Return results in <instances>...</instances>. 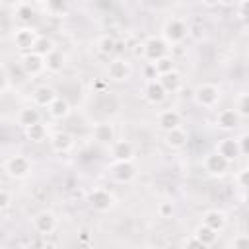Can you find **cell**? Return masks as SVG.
Masks as SVG:
<instances>
[{
  "mask_svg": "<svg viewBox=\"0 0 249 249\" xmlns=\"http://www.w3.org/2000/svg\"><path fill=\"white\" fill-rule=\"evenodd\" d=\"M47 111H49V115H51L53 119H56V121H62V119H66V117L70 115L72 107H70V103H68V99H66V97H62V95H56V97H54V99L49 103Z\"/></svg>",
  "mask_w": 249,
  "mask_h": 249,
  "instance_id": "obj_20",
  "label": "cell"
},
{
  "mask_svg": "<svg viewBox=\"0 0 249 249\" xmlns=\"http://www.w3.org/2000/svg\"><path fill=\"white\" fill-rule=\"evenodd\" d=\"M202 167H204V171H208L210 175H214V177H222V175H226V171L230 169V161L224 158V156H220L218 152H210V154H206L204 156V160H202Z\"/></svg>",
  "mask_w": 249,
  "mask_h": 249,
  "instance_id": "obj_9",
  "label": "cell"
},
{
  "mask_svg": "<svg viewBox=\"0 0 249 249\" xmlns=\"http://www.w3.org/2000/svg\"><path fill=\"white\" fill-rule=\"evenodd\" d=\"M247 140H249V134H247V132H243V134L237 138V146H239V154H241V156H247V152H249Z\"/></svg>",
  "mask_w": 249,
  "mask_h": 249,
  "instance_id": "obj_38",
  "label": "cell"
},
{
  "mask_svg": "<svg viewBox=\"0 0 249 249\" xmlns=\"http://www.w3.org/2000/svg\"><path fill=\"white\" fill-rule=\"evenodd\" d=\"M49 144H51L53 152H56V154H68L74 148V136L70 132H66V130H58V132L51 134Z\"/></svg>",
  "mask_w": 249,
  "mask_h": 249,
  "instance_id": "obj_14",
  "label": "cell"
},
{
  "mask_svg": "<svg viewBox=\"0 0 249 249\" xmlns=\"http://www.w3.org/2000/svg\"><path fill=\"white\" fill-rule=\"evenodd\" d=\"M31 160L23 154H16V156H10L4 163V169L6 173L12 177V179H25L29 173H31Z\"/></svg>",
  "mask_w": 249,
  "mask_h": 249,
  "instance_id": "obj_3",
  "label": "cell"
},
{
  "mask_svg": "<svg viewBox=\"0 0 249 249\" xmlns=\"http://www.w3.org/2000/svg\"><path fill=\"white\" fill-rule=\"evenodd\" d=\"M239 0H218V6H226V8H235Z\"/></svg>",
  "mask_w": 249,
  "mask_h": 249,
  "instance_id": "obj_41",
  "label": "cell"
},
{
  "mask_svg": "<svg viewBox=\"0 0 249 249\" xmlns=\"http://www.w3.org/2000/svg\"><path fill=\"white\" fill-rule=\"evenodd\" d=\"M185 245H189V247H202V245L198 243V239H196L195 235H191L189 239H185Z\"/></svg>",
  "mask_w": 249,
  "mask_h": 249,
  "instance_id": "obj_40",
  "label": "cell"
},
{
  "mask_svg": "<svg viewBox=\"0 0 249 249\" xmlns=\"http://www.w3.org/2000/svg\"><path fill=\"white\" fill-rule=\"evenodd\" d=\"M109 146H111L113 161H126V160H134L136 156V148L130 140H113Z\"/></svg>",
  "mask_w": 249,
  "mask_h": 249,
  "instance_id": "obj_12",
  "label": "cell"
},
{
  "mask_svg": "<svg viewBox=\"0 0 249 249\" xmlns=\"http://www.w3.org/2000/svg\"><path fill=\"white\" fill-rule=\"evenodd\" d=\"M163 54H169V45L161 35H152L142 43V56L148 62H154Z\"/></svg>",
  "mask_w": 249,
  "mask_h": 249,
  "instance_id": "obj_5",
  "label": "cell"
},
{
  "mask_svg": "<svg viewBox=\"0 0 249 249\" xmlns=\"http://www.w3.org/2000/svg\"><path fill=\"white\" fill-rule=\"evenodd\" d=\"M193 235L198 239V243H200L202 247H212V245L216 243V239H218L220 231L212 230V228H210V226H206V224H198V226L195 228Z\"/></svg>",
  "mask_w": 249,
  "mask_h": 249,
  "instance_id": "obj_24",
  "label": "cell"
},
{
  "mask_svg": "<svg viewBox=\"0 0 249 249\" xmlns=\"http://www.w3.org/2000/svg\"><path fill=\"white\" fill-rule=\"evenodd\" d=\"M8 84H10V76H8V72H6V70H2V68H0V93L8 89Z\"/></svg>",
  "mask_w": 249,
  "mask_h": 249,
  "instance_id": "obj_39",
  "label": "cell"
},
{
  "mask_svg": "<svg viewBox=\"0 0 249 249\" xmlns=\"http://www.w3.org/2000/svg\"><path fill=\"white\" fill-rule=\"evenodd\" d=\"M21 70L25 76L29 78H35V76H41L45 72V56L33 53V51H27L23 56H21Z\"/></svg>",
  "mask_w": 249,
  "mask_h": 249,
  "instance_id": "obj_7",
  "label": "cell"
},
{
  "mask_svg": "<svg viewBox=\"0 0 249 249\" xmlns=\"http://www.w3.org/2000/svg\"><path fill=\"white\" fill-rule=\"evenodd\" d=\"M56 226H58V220L51 210H41L33 218V230L41 235H51L56 230Z\"/></svg>",
  "mask_w": 249,
  "mask_h": 249,
  "instance_id": "obj_10",
  "label": "cell"
},
{
  "mask_svg": "<svg viewBox=\"0 0 249 249\" xmlns=\"http://www.w3.org/2000/svg\"><path fill=\"white\" fill-rule=\"evenodd\" d=\"M181 121H183V117H181V113H179L177 109H163V111H160V115H158V126H160L163 132H167V130L179 126Z\"/></svg>",
  "mask_w": 249,
  "mask_h": 249,
  "instance_id": "obj_19",
  "label": "cell"
},
{
  "mask_svg": "<svg viewBox=\"0 0 249 249\" xmlns=\"http://www.w3.org/2000/svg\"><path fill=\"white\" fill-rule=\"evenodd\" d=\"M202 224L210 226V228H212V230H216V231H222V230L228 226V216H226V212H224V210L212 208V210L204 212V216H202Z\"/></svg>",
  "mask_w": 249,
  "mask_h": 249,
  "instance_id": "obj_23",
  "label": "cell"
},
{
  "mask_svg": "<svg viewBox=\"0 0 249 249\" xmlns=\"http://www.w3.org/2000/svg\"><path fill=\"white\" fill-rule=\"evenodd\" d=\"M241 119L249 117V93L247 91H239V95L235 97V107H233Z\"/></svg>",
  "mask_w": 249,
  "mask_h": 249,
  "instance_id": "obj_33",
  "label": "cell"
},
{
  "mask_svg": "<svg viewBox=\"0 0 249 249\" xmlns=\"http://www.w3.org/2000/svg\"><path fill=\"white\" fill-rule=\"evenodd\" d=\"M80 243H88V233L82 231V237H80Z\"/></svg>",
  "mask_w": 249,
  "mask_h": 249,
  "instance_id": "obj_43",
  "label": "cell"
},
{
  "mask_svg": "<svg viewBox=\"0 0 249 249\" xmlns=\"http://www.w3.org/2000/svg\"><path fill=\"white\" fill-rule=\"evenodd\" d=\"M25 138L31 142H45L47 140V126L41 121L25 126Z\"/></svg>",
  "mask_w": 249,
  "mask_h": 249,
  "instance_id": "obj_28",
  "label": "cell"
},
{
  "mask_svg": "<svg viewBox=\"0 0 249 249\" xmlns=\"http://www.w3.org/2000/svg\"><path fill=\"white\" fill-rule=\"evenodd\" d=\"M88 202L95 212H109L115 206V195L109 189L95 187L88 193Z\"/></svg>",
  "mask_w": 249,
  "mask_h": 249,
  "instance_id": "obj_6",
  "label": "cell"
},
{
  "mask_svg": "<svg viewBox=\"0 0 249 249\" xmlns=\"http://www.w3.org/2000/svg\"><path fill=\"white\" fill-rule=\"evenodd\" d=\"M214 152H218L220 156H224L230 163L241 156V154H239V146H237V138H235V136H224V138H220V140L216 142V146H214Z\"/></svg>",
  "mask_w": 249,
  "mask_h": 249,
  "instance_id": "obj_13",
  "label": "cell"
},
{
  "mask_svg": "<svg viewBox=\"0 0 249 249\" xmlns=\"http://www.w3.org/2000/svg\"><path fill=\"white\" fill-rule=\"evenodd\" d=\"M68 0H45V10L53 18H62L68 14Z\"/></svg>",
  "mask_w": 249,
  "mask_h": 249,
  "instance_id": "obj_29",
  "label": "cell"
},
{
  "mask_svg": "<svg viewBox=\"0 0 249 249\" xmlns=\"http://www.w3.org/2000/svg\"><path fill=\"white\" fill-rule=\"evenodd\" d=\"M95 49H97L99 54H103V56H111V54H115V51H117V39H115L113 35L105 33V35L97 37V41H95Z\"/></svg>",
  "mask_w": 249,
  "mask_h": 249,
  "instance_id": "obj_26",
  "label": "cell"
},
{
  "mask_svg": "<svg viewBox=\"0 0 249 249\" xmlns=\"http://www.w3.org/2000/svg\"><path fill=\"white\" fill-rule=\"evenodd\" d=\"M35 2H43V4H45V0H35Z\"/></svg>",
  "mask_w": 249,
  "mask_h": 249,
  "instance_id": "obj_44",
  "label": "cell"
},
{
  "mask_svg": "<svg viewBox=\"0 0 249 249\" xmlns=\"http://www.w3.org/2000/svg\"><path fill=\"white\" fill-rule=\"evenodd\" d=\"M165 89H163V86L160 84V80L158 78H150L148 82H146V86H144V97H146V101L148 103H152V105H160L163 99H165Z\"/></svg>",
  "mask_w": 249,
  "mask_h": 249,
  "instance_id": "obj_16",
  "label": "cell"
},
{
  "mask_svg": "<svg viewBox=\"0 0 249 249\" xmlns=\"http://www.w3.org/2000/svg\"><path fill=\"white\" fill-rule=\"evenodd\" d=\"M91 136H93L95 142H99V144H107V146H109V144L115 140V126H113L111 123H107V121H103V123H95L93 128H91Z\"/></svg>",
  "mask_w": 249,
  "mask_h": 249,
  "instance_id": "obj_18",
  "label": "cell"
},
{
  "mask_svg": "<svg viewBox=\"0 0 249 249\" xmlns=\"http://www.w3.org/2000/svg\"><path fill=\"white\" fill-rule=\"evenodd\" d=\"M165 144L171 148V150H183L187 144H189V130L183 128L181 124L167 130L165 132Z\"/></svg>",
  "mask_w": 249,
  "mask_h": 249,
  "instance_id": "obj_17",
  "label": "cell"
},
{
  "mask_svg": "<svg viewBox=\"0 0 249 249\" xmlns=\"http://www.w3.org/2000/svg\"><path fill=\"white\" fill-rule=\"evenodd\" d=\"M37 37H39V33H37L33 27H29V25H21V27L16 29V33H14V45H16V49L27 53V51L33 49Z\"/></svg>",
  "mask_w": 249,
  "mask_h": 249,
  "instance_id": "obj_11",
  "label": "cell"
},
{
  "mask_svg": "<svg viewBox=\"0 0 249 249\" xmlns=\"http://www.w3.org/2000/svg\"><path fill=\"white\" fill-rule=\"evenodd\" d=\"M62 68H64V54H62L58 49L51 51V53L45 56V70L56 74V72H60Z\"/></svg>",
  "mask_w": 249,
  "mask_h": 249,
  "instance_id": "obj_27",
  "label": "cell"
},
{
  "mask_svg": "<svg viewBox=\"0 0 249 249\" xmlns=\"http://www.w3.org/2000/svg\"><path fill=\"white\" fill-rule=\"evenodd\" d=\"M12 204V195L6 189H0V210H6Z\"/></svg>",
  "mask_w": 249,
  "mask_h": 249,
  "instance_id": "obj_37",
  "label": "cell"
},
{
  "mask_svg": "<svg viewBox=\"0 0 249 249\" xmlns=\"http://www.w3.org/2000/svg\"><path fill=\"white\" fill-rule=\"evenodd\" d=\"M241 124V117L235 109H222L218 115H216V126L222 128V130H235L237 126Z\"/></svg>",
  "mask_w": 249,
  "mask_h": 249,
  "instance_id": "obj_15",
  "label": "cell"
},
{
  "mask_svg": "<svg viewBox=\"0 0 249 249\" xmlns=\"http://www.w3.org/2000/svg\"><path fill=\"white\" fill-rule=\"evenodd\" d=\"M193 97H195V103L202 109H212L218 105L220 97H222V89L220 86L216 84H198L193 91Z\"/></svg>",
  "mask_w": 249,
  "mask_h": 249,
  "instance_id": "obj_2",
  "label": "cell"
},
{
  "mask_svg": "<svg viewBox=\"0 0 249 249\" xmlns=\"http://www.w3.org/2000/svg\"><path fill=\"white\" fill-rule=\"evenodd\" d=\"M41 121V111L37 105H29V107H23L19 113H18V123L25 128L33 123H39Z\"/></svg>",
  "mask_w": 249,
  "mask_h": 249,
  "instance_id": "obj_25",
  "label": "cell"
},
{
  "mask_svg": "<svg viewBox=\"0 0 249 249\" xmlns=\"http://www.w3.org/2000/svg\"><path fill=\"white\" fill-rule=\"evenodd\" d=\"M152 66H154L156 74L160 76V74H165V72L175 70V60H173V56H171V54H163V56H160L158 60H154V62H152Z\"/></svg>",
  "mask_w": 249,
  "mask_h": 249,
  "instance_id": "obj_31",
  "label": "cell"
},
{
  "mask_svg": "<svg viewBox=\"0 0 249 249\" xmlns=\"http://www.w3.org/2000/svg\"><path fill=\"white\" fill-rule=\"evenodd\" d=\"M105 74H107V80L111 82H126L132 74V66L124 58H113L109 60Z\"/></svg>",
  "mask_w": 249,
  "mask_h": 249,
  "instance_id": "obj_8",
  "label": "cell"
},
{
  "mask_svg": "<svg viewBox=\"0 0 249 249\" xmlns=\"http://www.w3.org/2000/svg\"><path fill=\"white\" fill-rule=\"evenodd\" d=\"M247 179H249V171H247V167H241V169L233 175V181L237 183L239 189H245V187H247Z\"/></svg>",
  "mask_w": 249,
  "mask_h": 249,
  "instance_id": "obj_34",
  "label": "cell"
},
{
  "mask_svg": "<svg viewBox=\"0 0 249 249\" xmlns=\"http://www.w3.org/2000/svg\"><path fill=\"white\" fill-rule=\"evenodd\" d=\"M109 175H111V179H113L115 183L124 185V183H130V181L136 179L138 169H136V165H134V160L113 161V163L109 165Z\"/></svg>",
  "mask_w": 249,
  "mask_h": 249,
  "instance_id": "obj_4",
  "label": "cell"
},
{
  "mask_svg": "<svg viewBox=\"0 0 249 249\" xmlns=\"http://www.w3.org/2000/svg\"><path fill=\"white\" fill-rule=\"evenodd\" d=\"M200 4H204V6L212 8V6H218V0H200Z\"/></svg>",
  "mask_w": 249,
  "mask_h": 249,
  "instance_id": "obj_42",
  "label": "cell"
},
{
  "mask_svg": "<svg viewBox=\"0 0 249 249\" xmlns=\"http://www.w3.org/2000/svg\"><path fill=\"white\" fill-rule=\"evenodd\" d=\"M54 49H56V47H54V41H53L51 37H47V35H39L31 51L37 53V54H41V56H47V54H49L51 51H54Z\"/></svg>",
  "mask_w": 249,
  "mask_h": 249,
  "instance_id": "obj_30",
  "label": "cell"
},
{
  "mask_svg": "<svg viewBox=\"0 0 249 249\" xmlns=\"http://www.w3.org/2000/svg\"><path fill=\"white\" fill-rule=\"evenodd\" d=\"M189 33H191V29H189V25L181 19V18H169L165 23H163V27H161V37L167 41V45L171 47H177V45H181L187 37H189Z\"/></svg>",
  "mask_w": 249,
  "mask_h": 249,
  "instance_id": "obj_1",
  "label": "cell"
},
{
  "mask_svg": "<svg viewBox=\"0 0 249 249\" xmlns=\"http://www.w3.org/2000/svg\"><path fill=\"white\" fill-rule=\"evenodd\" d=\"M33 18H35V10L31 8V4H19V6L16 8V19H18L21 25H29Z\"/></svg>",
  "mask_w": 249,
  "mask_h": 249,
  "instance_id": "obj_32",
  "label": "cell"
},
{
  "mask_svg": "<svg viewBox=\"0 0 249 249\" xmlns=\"http://www.w3.org/2000/svg\"><path fill=\"white\" fill-rule=\"evenodd\" d=\"M160 84L163 86L165 93H177L181 88H183V78L177 70H171V72H165V74H160L158 76Z\"/></svg>",
  "mask_w": 249,
  "mask_h": 249,
  "instance_id": "obj_22",
  "label": "cell"
},
{
  "mask_svg": "<svg viewBox=\"0 0 249 249\" xmlns=\"http://www.w3.org/2000/svg\"><path fill=\"white\" fill-rule=\"evenodd\" d=\"M233 249H241V247H245V245H249V237L245 235V233H237L233 239H231V243H230Z\"/></svg>",
  "mask_w": 249,
  "mask_h": 249,
  "instance_id": "obj_36",
  "label": "cell"
},
{
  "mask_svg": "<svg viewBox=\"0 0 249 249\" xmlns=\"http://www.w3.org/2000/svg\"><path fill=\"white\" fill-rule=\"evenodd\" d=\"M56 95H58L56 89L51 88V86H47V84L37 86V88L33 89V93H31V97H33V105H37V107H49V103H51Z\"/></svg>",
  "mask_w": 249,
  "mask_h": 249,
  "instance_id": "obj_21",
  "label": "cell"
},
{
  "mask_svg": "<svg viewBox=\"0 0 249 249\" xmlns=\"http://www.w3.org/2000/svg\"><path fill=\"white\" fill-rule=\"evenodd\" d=\"M173 212H175V206H173V202H160V206H158V214L161 216V218H171L173 216Z\"/></svg>",
  "mask_w": 249,
  "mask_h": 249,
  "instance_id": "obj_35",
  "label": "cell"
}]
</instances>
